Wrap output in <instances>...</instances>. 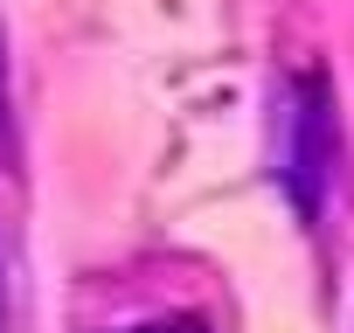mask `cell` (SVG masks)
<instances>
[{"instance_id": "1", "label": "cell", "mask_w": 354, "mask_h": 333, "mask_svg": "<svg viewBox=\"0 0 354 333\" xmlns=\"http://www.w3.org/2000/svg\"><path fill=\"white\" fill-rule=\"evenodd\" d=\"M340 174V104L326 70H299L285 84V146H278V181L292 195V209L313 222L326 209V188Z\"/></svg>"}, {"instance_id": "4", "label": "cell", "mask_w": 354, "mask_h": 333, "mask_svg": "<svg viewBox=\"0 0 354 333\" xmlns=\"http://www.w3.org/2000/svg\"><path fill=\"white\" fill-rule=\"evenodd\" d=\"M0 333H8V305H0Z\"/></svg>"}, {"instance_id": "2", "label": "cell", "mask_w": 354, "mask_h": 333, "mask_svg": "<svg viewBox=\"0 0 354 333\" xmlns=\"http://www.w3.org/2000/svg\"><path fill=\"white\" fill-rule=\"evenodd\" d=\"M0 160H15V91H8V42H0Z\"/></svg>"}, {"instance_id": "3", "label": "cell", "mask_w": 354, "mask_h": 333, "mask_svg": "<svg viewBox=\"0 0 354 333\" xmlns=\"http://www.w3.org/2000/svg\"><path fill=\"white\" fill-rule=\"evenodd\" d=\"M132 333H209L202 319H153V326H132Z\"/></svg>"}]
</instances>
